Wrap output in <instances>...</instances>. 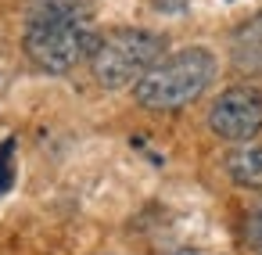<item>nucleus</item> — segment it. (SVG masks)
I'll return each instance as SVG.
<instances>
[{
    "label": "nucleus",
    "instance_id": "9",
    "mask_svg": "<svg viewBox=\"0 0 262 255\" xmlns=\"http://www.w3.org/2000/svg\"><path fill=\"white\" fill-rule=\"evenodd\" d=\"M58 4H69V8H83V4H90V0H58Z\"/></svg>",
    "mask_w": 262,
    "mask_h": 255
},
{
    "label": "nucleus",
    "instance_id": "2",
    "mask_svg": "<svg viewBox=\"0 0 262 255\" xmlns=\"http://www.w3.org/2000/svg\"><path fill=\"white\" fill-rule=\"evenodd\" d=\"M215 79V58L205 47H183L165 54L137 87L133 97L147 112H176L198 101Z\"/></svg>",
    "mask_w": 262,
    "mask_h": 255
},
{
    "label": "nucleus",
    "instance_id": "1",
    "mask_svg": "<svg viewBox=\"0 0 262 255\" xmlns=\"http://www.w3.org/2000/svg\"><path fill=\"white\" fill-rule=\"evenodd\" d=\"M97 40L101 36L94 33L90 18L79 8L51 0V4L36 8L33 18L26 22L22 47H26V54H29V61L36 69H43L51 76H65L76 65L90 61Z\"/></svg>",
    "mask_w": 262,
    "mask_h": 255
},
{
    "label": "nucleus",
    "instance_id": "5",
    "mask_svg": "<svg viewBox=\"0 0 262 255\" xmlns=\"http://www.w3.org/2000/svg\"><path fill=\"white\" fill-rule=\"evenodd\" d=\"M230 65L241 76H262V11L230 33Z\"/></svg>",
    "mask_w": 262,
    "mask_h": 255
},
{
    "label": "nucleus",
    "instance_id": "4",
    "mask_svg": "<svg viewBox=\"0 0 262 255\" xmlns=\"http://www.w3.org/2000/svg\"><path fill=\"white\" fill-rule=\"evenodd\" d=\"M208 130L226 144H248L262 133V90L255 83L226 87L208 108Z\"/></svg>",
    "mask_w": 262,
    "mask_h": 255
},
{
    "label": "nucleus",
    "instance_id": "3",
    "mask_svg": "<svg viewBox=\"0 0 262 255\" xmlns=\"http://www.w3.org/2000/svg\"><path fill=\"white\" fill-rule=\"evenodd\" d=\"M165 54H169L165 36L151 29H112L97 40L90 54V72L104 90H129Z\"/></svg>",
    "mask_w": 262,
    "mask_h": 255
},
{
    "label": "nucleus",
    "instance_id": "6",
    "mask_svg": "<svg viewBox=\"0 0 262 255\" xmlns=\"http://www.w3.org/2000/svg\"><path fill=\"white\" fill-rule=\"evenodd\" d=\"M226 173L237 187H251V190H262V144L258 140H248V144H237L230 155H226Z\"/></svg>",
    "mask_w": 262,
    "mask_h": 255
},
{
    "label": "nucleus",
    "instance_id": "7",
    "mask_svg": "<svg viewBox=\"0 0 262 255\" xmlns=\"http://www.w3.org/2000/svg\"><path fill=\"white\" fill-rule=\"evenodd\" d=\"M244 244H248L251 251H262V201L251 208V216H248V223H244Z\"/></svg>",
    "mask_w": 262,
    "mask_h": 255
},
{
    "label": "nucleus",
    "instance_id": "8",
    "mask_svg": "<svg viewBox=\"0 0 262 255\" xmlns=\"http://www.w3.org/2000/svg\"><path fill=\"white\" fill-rule=\"evenodd\" d=\"M11 183V144L0 147V190Z\"/></svg>",
    "mask_w": 262,
    "mask_h": 255
}]
</instances>
